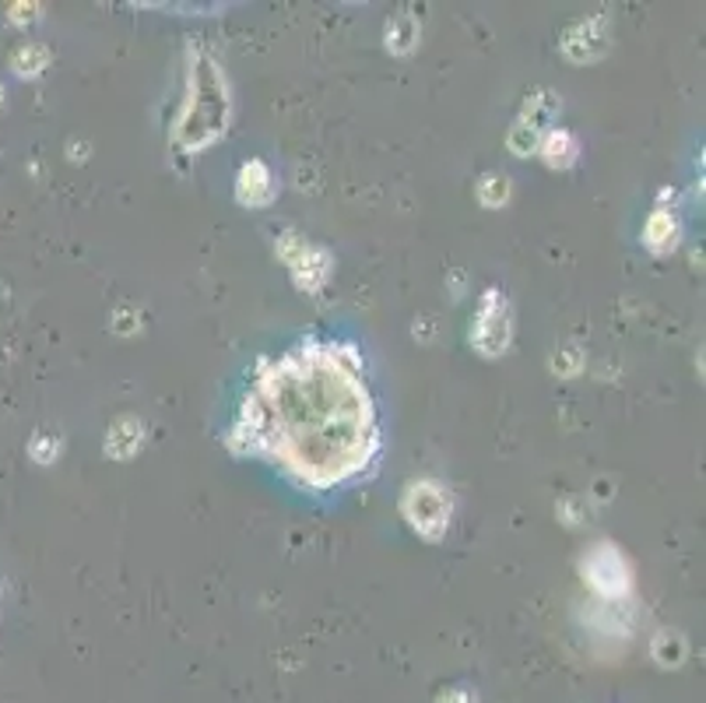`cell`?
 I'll list each match as a JSON object with an SVG mask.
<instances>
[{"mask_svg":"<svg viewBox=\"0 0 706 703\" xmlns=\"http://www.w3.org/2000/svg\"><path fill=\"white\" fill-rule=\"evenodd\" d=\"M39 19V4H11L8 8V22L11 25H32Z\"/></svg>","mask_w":706,"mask_h":703,"instance_id":"18","label":"cell"},{"mask_svg":"<svg viewBox=\"0 0 706 703\" xmlns=\"http://www.w3.org/2000/svg\"><path fill=\"white\" fill-rule=\"evenodd\" d=\"M537 155L545 159V165L548 170H569V165L577 162V155H580V145H577V138L569 130H548V134H542V145H537Z\"/></svg>","mask_w":706,"mask_h":703,"instance_id":"10","label":"cell"},{"mask_svg":"<svg viewBox=\"0 0 706 703\" xmlns=\"http://www.w3.org/2000/svg\"><path fill=\"white\" fill-rule=\"evenodd\" d=\"M232 454L264 458L302 489H338L380 458L366 362L348 342L306 338L257 366L225 433Z\"/></svg>","mask_w":706,"mask_h":703,"instance_id":"1","label":"cell"},{"mask_svg":"<svg viewBox=\"0 0 706 703\" xmlns=\"http://www.w3.org/2000/svg\"><path fill=\"white\" fill-rule=\"evenodd\" d=\"M548 366H552V373H559V377H577L580 366H583L580 345H563V348H556V356H552Z\"/></svg>","mask_w":706,"mask_h":703,"instance_id":"16","label":"cell"},{"mask_svg":"<svg viewBox=\"0 0 706 703\" xmlns=\"http://www.w3.org/2000/svg\"><path fill=\"white\" fill-rule=\"evenodd\" d=\"M580 571H583L587 588H591L604 601H622L633 588L626 560H622V552L615 545H609V542H598L591 552H587Z\"/></svg>","mask_w":706,"mask_h":703,"instance_id":"5","label":"cell"},{"mask_svg":"<svg viewBox=\"0 0 706 703\" xmlns=\"http://www.w3.org/2000/svg\"><path fill=\"white\" fill-rule=\"evenodd\" d=\"M0 106H4V85H0Z\"/></svg>","mask_w":706,"mask_h":703,"instance_id":"21","label":"cell"},{"mask_svg":"<svg viewBox=\"0 0 706 703\" xmlns=\"http://www.w3.org/2000/svg\"><path fill=\"white\" fill-rule=\"evenodd\" d=\"M134 321L141 324V313H116V324H113V331L130 334V331H134Z\"/></svg>","mask_w":706,"mask_h":703,"instance_id":"20","label":"cell"},{"mask_svg":"<svg viewBox=\"0 0 706 703\" xmlns=\"http://www.w3.org/2000/svg\"><path fill=\"white\" fill-rule=\"evenodd\" d=\"M141 443H144V423H141V418H134V415H124V418H116V423L109 426L103 450H106V458L127 461V458L138 454Z\"/></svg>","mask_w":706,"mask_h":703,"instance_id":"9","label":"cell"},{"mask_svg":"<svg viewBox=\"0 0 706 703\" xmlns=\"http://www.w3.org/2000/svg\"><path fill=\"white\" fill-rule=\"evenodd\" d=\"M507 145H510V152H513L517 159H528V155H534V152H537V145H542V127L520 116V120L513 124V130H510Z\"/></svg>","mask_w":706,"mask_h":703,"instance_id":"14","label":"cell"},{"mask_svg":"<svg viewBox=\"0 0 706 703\" xmlns=\"http://www.w3.org/2000/svg\"><path fill=\"white\" fill-rule=\"evenodd\" d=\"M28 454L36 458L39 464H54L57 454H60V443L57 440H49L46 433H36V440L28 443Z\"/></svg>","mask_w":706,"mask_h":703,"instance_id":"17","label":"cell"},{"mask_svg":"<svg viewBox=\"0 0 706 703\" xmlns=\"http://www.w3.org/2000/svg\"><path fill=\"white\" fill-rule=\"evenodd\" d=\"M418 39H423V25H418L415 14H394V19L386 22L383 43H386L391 54H397V57L412 54V49L418 46Z\"/></svg>","mask_w":706,"mask_h":703,"instance_id":"11","label":"cell"},{"mask_svg":"<svg viewBox=\"0 0 706 703\" xmlns=\"http://www.w3.org/2000/svg\"><path fill=\"white\" fill-rule=\"evenodd\" d=\"M235 200H240L243 208H264L275 200V176L261 159L243 162L240 176H235Z\"/></svg>","mask_w":706,"mask_h":703,"instance_id":"6","label":"cell"},{"mask_svg":"<svg viewBox=\"0 0 706 703\" xmlns=\"http://www.w3.org/2000/svg\"><path fill=\"white\" fill-rule=\"evenodd\" d=\"M436 703H478L475 690H467V685H453V690L436 696Z\"/></svg>","mask_w":706,"mask_h":703,"instance_id":"19","label":"cell"},{"mask_svg":"<svg viewBox=\"0 0 706 703\" xmlns=\"http://www.w3.org/2000/svg\"><path fill=\"white\" fill-rule=\"evenodd\" d=\"M478 200L485 208H502L510 200V180L502 173H485L478 180Z\"/></svg>","mask_w":706,"mask_h":703,"instance_id":"15","label":"cell"},{"mask_svg":"<svg viewBox=\"0 0 706 703\" xmlns=\"http://www.w3.org/2000/svg\"><path fill=\"white\" fill-rule=\"evenodd\" d=\"M510 342H513V310L507 303V296L496 286H489L478 299L475 321H471V345H475L478 356L496 359L510 348Z\"/></svg>","mask_w":706,"mask_h":703,"instance_id":"3","label":"cell"},{"mask_svg":"<svg viewBox=\"0 0 706 703\" xmlns=\"http://www.w3.org/2000/svg\"><path fill=\"white\" fill-rule=\"evenodd\" d=\"M11 71L19 78H39L49 67V49L43 43H22L11 49Z\"/></svg>","mask_w":706,"mask_h":703,"instance_id":"12","label":"cell"},{"mask_svg":"<svg viewBox=\"0 0 706 703\" xmlns=\"http://www.w3.org/2000/svg\"><path fill=\"white\" fill-rule=\"evenodd\" d=\"M401 514H405L408 528L426 542H443L453 517V499L443 482L436 479H415L401 493Z\"/></svg>","mask_w":706,"mask_h":703,"instance_id":"2","label":"cell"},{"mask_svg":"<svg viewBox=\"0 0 706 703\" xmlns=\"http://www.w3.org/2000/svg\"><path fill=\"white\" fill-rule=\"evenodd\" d=\"M679 240H682V222H679L675 208L658 205L650 211V219H647L644 243L653 250V254H671V250L679 246Z\"/></svg>","mask_w":706,"mask_h":703,"instance_id":"8","label":"cell"},{"mask_svg":"<svg viewBox=\"0 0 706 703\" xmlns=\"http://www.w3.org/2000/svg\"><path fill=\"white\" fill-rule=\"evenodd\" d=\"M604 46H609V36L601 32V19H591V22H577L566 32L563 54L577 64H587V60H598L604 54Z\"/></svg>","mask_w":706,"mask_h":703,"instance_id":"7","label":"cell"},{"mask_svg":"<svg viewBox=\"0 0 706 703\" xmlns=\"http://www.w3.org/2000/svg\"><path fill=\"white\" fill-rule=\"evenodd\" d=\"M688 655V644L679 630H658V637L650 644V658L661 668H679Z\"/></svg>","mask_w":706,"mask_h":703,"instance_id":"13","label":"cell"},{"mask_svg":"<svg viewBox=\"0 0 706 703\" xmlns=\"http://www.w3.org/2000/svg\"><path fill=\"white\" fill-rule=\"evenodd\" d=\"M278 257L289 264L296 289H302V292H321L327 286L331 272H334V257L327 254V250L316 246L313 240H306L296 229H285L278 237Z\"/></svg>","mask_w":706,"mask_h":703,"instance_id":"4","label":"cell"}]
</instances>
